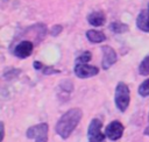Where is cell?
Returning <instances> with one entry per match:
<instances>
[{"label":"cell","instance_id":"6da1fadb","mask_svg":"<svg viewBox=\"0 0 149 142\" xmlns=\"http://www.w3.org/2000/svg\"><path fill=\"white\" fill-rule=\"evenodd\" d=\"M83 116V112L79 108H71L65 112L56 123L55 130L62 139H68L74 128L78 126L80 119Z\"/></svg>","mask_w":149,"mask_h":142},{"label":"cell","instance_id":"7a4b0ae2","mask_svg":"<svg viewBox=\"0 0 149 142\" xmlns=\"http://www.w3.org/2000/svg\"><path fill=\"white\" fill-rule=\"evenodd\" d=\"M115 105L120 112H125L130 101L129 88L125 83H119L115 88Z\"/></svg>","mask_w":149,"mask_h":142},{"label":"cell","instance_id":"3957f363","mask_svg":"<svg viewBox=\"0 0 149 142\" xmlns=\"http://www.w3.org/2000/svg\"><path fill=\"white\" fill-rule=\"evenodd\" d=\"M28 139H34L35 142H47L48 141V125L42 122L36 126L28 128L26 133Z\"/></svg>","mask_w":149,"mask_h":142},{"label":"cell","instance_id":"277c9868","mask_svg":"<svg viewBox=\"0 0 149 142\" xmlns=\"http://www.w3.org/2000/svg\"><path fill=\"white\" fill-rule=\"evenodd\" d=\"M101 127H102V122L99 119H93L88 126V130H87V136L90 142H104L105 141V136L101 133Z\"/></svg>","mask_w":149,"mask_h":142},{"label":"cell","instance_id":"5b68a950","mask_svg":"<svg viewBox=\"0 0 149 142\" xmlns=\"http://www.w3.org/2000/svg\"><path fill=\"white\" fill-rule=\"evenodd\" d=\"M98 72H99V69L93 65L80 64V63H76L74 65V74L78 78H90L98 74Z\"/></svg>","mask_w":149,"mask_h":142},{"label":"cell","instance_id":"8992f818","mask_svg":"<svg viewBox=\"0 0 149 142\" xmlns=\"http://www.w3.org/2000/svg\"><path fill=\"white\" fill-rule=\"evenodd\" d=\"M33 48H34L33 43H31L30 41L24 40V41H21V42L14 48L13 52H14V55H15L16 57L23 59V58H27V57H29V56L31 55Z\"/></svg>","mask_w":149,"mask_h":142},{"label":"cell","instance_id":"52a82bcc","mask_svg":"<svg viewBox=\"0 0 149 142\" xmlns=\"http://www.w3.org/2000/svg\"><path fill=\"white\" fill-rule=\"evenodd\" d=\"M123 134V126L121 122L119 121H112L105 130V135L109 139V140H118L122 136Z\"/></svg>","mask_w":149,"mask_h":142},{"label":"cell","instance_id":"ba28073f","mask_svg":"<svg viewBox=\"0 0 149 142\" xmlns=\"http://www.w3.org/2000/svg\"><path fill=\"white\" fill-rule=\"evenodd\" d=\"M101 49H102V54H104V56H102V69L107 70L116 62V52L109 45H104Z\"/></svg>","mask_w":149,"mask_h":142},{"label":"cell","instance_id":"9c48e42d","mask_svg":"<svg viewBox=\"0 0 149 142\" xmlns=\"http://www.w3.org/2000/svg\"><path fill=\"white\" fill-rule=\"evenodd\" d=\"M136 26L142 31L149 33V5H148V8L141 10L140 14L137 15Z\"/></svg>","mask_w":149,"mask_h":142},{"label":"cell","instance_id":"30bf717a","mask_svg":"<svg viewBox=\"0 0 149 142\" xmlns=\"http://www.w3.org/2000/svg\"><path fill=\"white\" fill-rule=\"evenodd\" d=\"M87 21L91 26L93 27H100L105 23L106 19H105V14L100 10H97V12H92L88 14L87 16Z\"/></svg>","mask_w":149,"mask_h":142},{"label":"cell","instance_id":"8fae6325","mask_svg":"<svg viewBox=\"0 0 149 142\" xmlns=\"http://www.w3.org/2000/svg\"><path fill=\"white\" fill-rule=\"evenodd\" d=\"M86 37L92 43H101L102 41L106 40V36L102 31H98V30H94V29L87 30L86 31Z\"/></svg>","mask_w":149,"mask_h":142},{"label":"cell","instance_id":"7c38bea8","mask_svg":"<svg viewBox=\"0 0 149 142\" xmlns=\"http://www.w3.org/2000/svg\"><path fill=\"white\" fill-rule=\"evenodd\" d=\"M109 29L116 34H122V33H126L128 31V26L126 23H122V22H112L109 24Z\"/></svg>","mask_w":149,"mask_h":142},{"label":"cell","instance_id":"4fadbf2b","mask_svg":"<svg viewBox=\"0 0 149 142\" xmlns=\"http://www.w3.org/2000/svg\"><path fill=\"white\" fill-rule=\"evenodd\" d=\"M139 72H140V74H142V76H148V74H149V56H147V57L140 63Z\"/></svg>","mask_w":149,"mask_h":142},{"label":"cell","instance_id":"5bb4252c","mask_svg":"<svg viewBox=\"0 0 149 142\" xmlns=\"http://www.w3.org/2000/svg\"><path fill=\"white\" fill-rule=\"evenodd\" d=\"M20 73H21V70H19V69H9L3 72V78L7 80H10L13 78H16Z\"/></svg>","mask_w":149,"mask_h":142},{"label":"cell","instance_id":"9a60e30c","mask_svg":"<svg viewBox=\"0 0 149 142\" xmlns=\"http://www.w3.org/2000/svg\"><path fill=\"white\" fill-rule=\"evenodd\" d=\"M139 94L142 97L149 95V79L144 80L140 86H139Z\"/></svg>","mask_w":149,"mask_h":142},{"label":"cell","instance_id":"2e32d148","mask_svg":"<svg viewBox=\"0 0 149 142\" xmlns=\"http://www.w3.org/2000/svg\"><path fill=\"white\" fill-rule=\"evenodd\" d=\"M91 59V52L90 51H85L84 54L79 55L76 58V63H80V64H86L88 61Z\"/></svg>","mask_w":149,"mask_h":142},{"label":"cell","instance_id":"e0dca14e","mask_svg":"<svg viewBox=\"0 0 149 142\" xmlns=\"http://www.w3.org/2000/svg\"><path fill=\"white\" fill-rule=\"evenodd\" d=\"M61 31H62V26L57 24V26H54V27L51 28V31H50V34H51L52 36H57V35H58Z\"/></svg>","mask_w":149,"mask_h":142},{"label":"cell","instance_id":"ac0fdd59","mask_svg":"<svg viewBox=\"0 0 149 142\" xmlns=\"http://www.w3.org/2000/svg\"><path fill=\"white\" fill-rule=\"evenodd\" d=\"M43 72H44V74H50V73H55V72H59L58 70H55V69H52V68H44V70H43Z\"/></svg>","mask_w":149,"mask_h":142},{"label":"cell","instance_id":"d6986e66","mask_svg":"<svg viewBox=\"0 0 149 142\" xmlns=\"http://www.w3.org/2000/svg\"><path fill=\"white\" fill-rule=\"evenodd\" d=\"M34 68H35L36 70H40V69L43 68V65H42L41 62H34Z\"/></svg>","mask_w":149,"mask_h":142},{"label":"cell","instance_id":"ffe728a7","mask_svg":"<svg viewBox=\"0 0 149 142\" xmlns=\"http://www.w3.org/2000/svg\"><path fill=\"white\" fill-rule=\"evenodd\" d=\"M0 126H1V141H2V140H3V136H5V127H3V122H1Z\"/></svg>","mask_w":149,"mask_h":142},{"label":"cell","instance_id":"44dd1931","mask_svg":"<svg viewBox=\"0 0 149 142\" xmlns=\"http://www.w3.org/2000/svg\"><path fill=\"white\" fill-rule=\"evenodd\" d=\"M144 134H146V135H149V127H147V128H146V130H144Z\"/></svg>","mask_w":149,"mask_h":142}]
</instances>
